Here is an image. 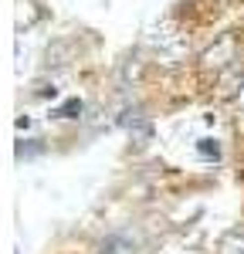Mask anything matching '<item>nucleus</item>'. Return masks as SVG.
Listing matches in <instances>:
<instances>
[{
	"instance_id": "nucleus-2",
	"label": "nucleus",
	"mask_w": 244,
	"mask_h": 254,
	"mask_svg": "<svg viewBox=\"0 0 244 254\" xmlns=\"http://www.w3.org/2000/svg\"><path fill=\"white\" fill-rule=\"evenodd\" d=\"M78 112H81V102H78V98L64 102V105L58 109V116H61V119H78Z\"/></svg>"
},
{
	"instance_id": "nucleus-1",
	"label": "nucleus",
	"mask_w": 244,
	"mask_h": 254,
	"mask_svg": "<svg viewBox=\"0 0 244 254\" xmlns=\"http://www.w3.org/2000/svg\"><path fill=\"white\" fill-rule=\"evenodd\" d=\"M217 254H244V231H227L217 244Z\"/></svg>"
},
{
	"instance_id": "nucleus-3",
	"label": "nucleus",
	"mask_w": 244,
	"mask_h": 254,
	"mask_svg": "<svg viewBox=\"0 0 244 254\" xmlns=\"http://www.w3.org/2000/svg\"><path fill=\"white\" fill-rule=\"evenodd\" d=\"M197 149H200L203 156H221V146H217V142H214V139H200V146H197Z\"/></svg>"
},
{
	"instance_id": "nucleus-4",
	"label": "nucleus",
	"mask_w": 244,
	"mask_h": 254,
	"mask_svg": "<svg viewBox=\"0 0 244 254\" xmlns=\"http://www.w3.org/2000/svg\"><path fill=\"white\" fill-rule=\"evenodd\" d=\"M241 105H244V88H241Z\"/></svg>"
}]
</instances>
